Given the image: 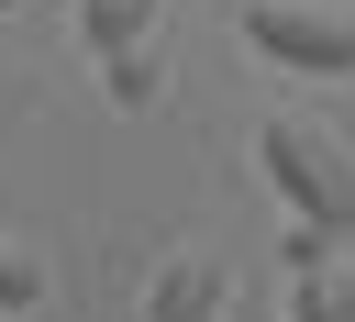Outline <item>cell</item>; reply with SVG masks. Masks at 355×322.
<instances>
[{
    "mask_svg": "<svg viewBox=\"0 0 355 322\" xmlns=\"http://www.w3.org/2000/svg\"><path fill=\"white\" fill-rule=\"evenodd\" d=\"M255 167H266V189H277L300 222L355 233V155L333 144V122H311V111H266V122H255Z\"/></svg>",
    "mask_w": 355,
    "mask_h": 322,
    "instance_id": "cell-1",
    "label": "cell"
},
{
    "mask_svg": "<svg viewBox=\"0 0 355 322\" xmlns=\"http://www.w3.org/2000/svg\"><path fill=\"white\" fill-rule=\"evenodd\" d=\"M244 44L300 67V78H344L355 67V0H244Z\"/></svg>",
    "mask_w": 355,
    "mask_h": 322,
    "instance_id": "cell-2",
    "label": "cell"
},
{
    "mask_svg": "<svg viewBox=\"0 0 355 322\" xmlns=\"http://www.w3.org/2000/svg\"><path fill=\"white\" fill-rule=\"evenodd\" d=\"M222 311V266L211 255H166L155 289H144V322H211Z\"/></svg>",
    "mask_w": 355,
    "mask_h": 322,
    "instance_id": "cell-3",
    "label": "cell"
},
{
    "mask_svg": "<svg viewBox=\"0 0 355 322\" xmlns=\"http://www.w3.org/2000/svg\"><path fill=\"white\" fill-rule=\"evenodd\" d=\"M100 89H111L122 111H155V100H166V56H155V44H111V56H100Z\"/></svg>",
    "mask_w": 355,
    "mask_h": 322,
    "instance_id": "cell-4",
    "label": "cell"
},
{
    "mask_svg": "<svg viewBox=\"0 0 355 322\" xmlns=\"http://www.w3.org/2000/svg\"><path fill=\"white\" fill-rule=\"evenodd\" d=\"M78 33H89V56H111V44H155V0H78Z\"/></svg>",
    "mask_w": 355,
    "mask_h": 322,
    "instance_id": "cell-5",
    "label": "cell"
},
{
    "mask_svg": "<svg viewBox=\"0 0 355 322\" xmlns=\"http://www.w3.org/2000/svg\"><path fill=\"white\" fill-rule=\"evenodd\" d=\"M288 322H355V278H344V255L311 266V278L288 289Z\"/></svg>",
    "mask_w": 355,
    "mask_h": 322,
    "instance_id": "cell-6",
    "label": "cell"
},
{
    "mask_svg": "<svg viewBox=\"0 0 355 322\" xmlns=\"http://www.w3.org/2000/svg\"><path fill=\"white\" fill-rule=\"evenodd\" d=\"M333 255H344V233H333V222H300V211H288V278H311V266H333Z\"/></svg>",
    "mask_w": 355,
    "mask_h": 322,
    "instance_id": "cell-7",
    "label": "cell"
},
{
    "mask_svg": "<svg viewBox=\"0 0 355 322\" xmlns=\"http://www.w3.org/2000/svg\"><path fill=\"white\" fill-rule=\"evenodd\" d=\"M0 322H22V311H11V300H0Z\"/></svg>",
    "mask_w": 355,
    "mask_h": 322,
    "instance_id": "cell-8",
    "label": "cell"
},
{
    "mask_svg": "<svg viewBox=\"0 0 355 322\" xmlns=\"http://www.w3.org/2000/svg\"><path fill=\"white\" fill-rule=\"evenodd\" d=\"M0 11H11V0H0Z\"/></svg>",
    "mask_w": 355,
    "mask_h": 322,
    "instance_id": "cell-9",
    "label": "cell"
}]
</instances>
